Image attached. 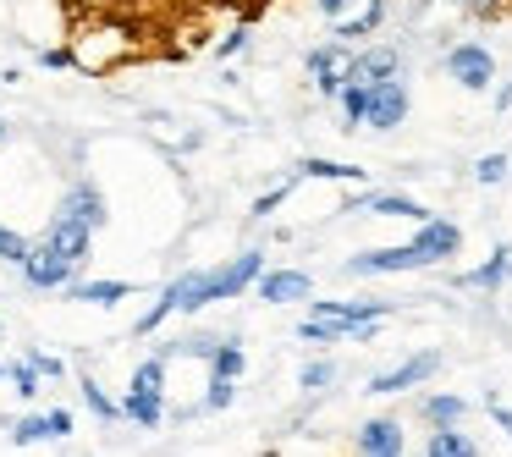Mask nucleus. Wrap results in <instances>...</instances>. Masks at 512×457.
Here are the masks:
<instances>
[{
  "instance_id": "f257e3e1",
  "label": "nucleus",
  "mask_w": 512,
  "mask_h": 457,
  "mask_svg": "<svg viewBox=\"0 0 512 457\" xmlns=\"http://www.w3.org/2000/svg\"><path fill=\"white\" fill-rule=\"evenodd\" d=\"M265 276V254L259 248H243V254H232L221 270H204V298H237L243 287H254V281Z\"/></svg>"
},
{
  "instance_id": "f03ea898",
  "label": "nucleus",
  "mask_w": 512,
  "mask_h": 457,
  "mask_svg": "<svg viewBox=\"0 0 512 457\" xmlns=\"http://www.w3.org/2000/svg\"><path fill=\"white\" fill-rule=\"evenodd\" d=\"M309 78H314V89H320L325 100H342V89L353 83V45L331 39V45L309 50Z\"/></svg>"
},
{
  "instance_id": "7ed1b4c3",
  "label": "nucleus",
  "mask_w": 512,
  "mask_h": 457,
  "mask_svg": "<svg viewBox=\"0 0 512 457\" xmlns=\"http://www.w3.org/2000/svg\"><path fill=\"white\" fill-rule=\"evenodd\" d=\"M430 259L419 254V243H402V248H369V254L347 259V276H402V270H424Z\"/></svg>"
},
{
  "instance_id": "20e7f679",
  "label": "nucleus",
  "mask_w": 512,
  "mask_h": 457,
  "mask_svg": "<svg viewBox=\"0 0 512 457\" xmlns=\"http://www.w3.org/2000/svg\"><path fill=\"white\" fill-rule=\"evenodd\" d=\"M446 72H452L468 94H485L490 83H496V56H490L485 45H474V39H468V45L446 50Z\"/></svg>"
},
{
  "instance_id": "39448f33",
  "label": "nucleus",
  "mask_w": 512,
  "mask_h": 457,
  "mask_svg": "<svg viewBox=\"0 0 512 457\" xmlns=\"http://www.w3.org/2000/svg\"><path fill=\"white\" fill-rule=\"evenodd\" d=\"M435 369H441V353H435V347H424V353L402 358L397 369H380V375L369 380V391H375V397H397V391H408V386H424Z\"/></svg>"
},
{
  "instance_id": "423d86ee",
  "label": "nucleus",
  "mask_w": 512,
  "mask_h": 457,
  "mask_svg": "<svg viewBox=\"0 0 512 457\" xmlns=\"http://www.w3.org/2000/svg\"><path fill=\"white\" fill-rule=\"evenodd\" d=\"M402 116H408V89H402V78L369 83V116H364V122L375 127V133H391Z\"/></svg>"
},
{
  "instance_id": "0eeeda50",
  "label": "nucleus",
  "mask_w": 512,
  "mask_h": 457,
  "mask_svg": "<svg viewBox=\"0 0 512 457\" xmlns=\"http://www.w3.org/2000/svg\"><path fill=\"white\" fill-rule=\"evenodd\" d=\"M89 243H94V226H83V221H72V215H61L56 210V221L45 226V248H56L61 259H89Z\"/></svg>"
},
{
  "instance_id": "6e6552de",
  "label": "nucleus",
  "mask_w": 512,
  "mask_h": 457,
  "mask_svg": "<svg viewBox=\"0 0 512 457\" xmlns=\"http://www.w3.org/2000/svg\"><path fill=\"white\" fill-rule=\"evenodd\" d=\"M23 281L28 287H72V259H61L56 248H34V254L23 259Z\"/></svg>"
},
{
  "instance_id": "1a4fd4ad",
  "label": "nucleus",
  "mask_w": 512,
  "mask_h": 457,
  "mask_svg": "<svg viewBox=\"0 0 512 457\" xmlns=\"http://www.w3.org/2000/svg\"><path fill=\"white\" fill-rule=\"evenodd\" d=\"M347 210H364V215H391V221H430V210H424L419 199H408V193H364V199H353Z\"/></svg>"
},
{
  "instance_id": "9d476101",
  "label": "nucleus",
  "mask_w": 512,
  "mask_h": 457,
  "mask_svg": "<svg viewBox=\"0 0 512 457\" xmlns=\"http://www.w3.org/2000/svg\"><path fill=\"white\" fill-rule=\"evenodd\" d=\"M254 287H259V298H265V303H298V298H309V292H314V281H309V270H265Z\"/></svg>"
},
{
  "instance_id": "9b49d317",
  "label": "nucleus",
  "mask_w": 512,
  "mask_h": 457,
  "mask_svg": "<svg viewBox=\"0 0 512 457\" xmlns=\"http://www.w3.org/2000/svg\"><path fill=\"white\" fill-rule=\"evenodd\" d=\"M413 243H419V254L430 259V265H441V259H452L457 248H463V232H457L452 221H419V237H413Z\"/></svg>"
},
{
  "instance_id": "f8f14e48",
  "label": "nucleus",
  "mask_w": 512,
  "mask_h": 457,
  "mask_svg": "<svg viewBox=\"0 0 512 457\" xmlns=\"http://www.w3.org/2000/svg\"><path fill=\"white\" fill-rule=\"evenodd\" d=\"M402 424L397 419H369L358 430V457H402Z\"/></svg>"
},
{
  "instance_id": "ddd939ff",
  "label": "nucleus",
  "mask_w": 512,
  "mask_h": 457,
  "mask_svg": "<svg viewBox=\"0 0 512 457\" xmlns=\"http://www.w3.org/2000/svg\"><path fill=\"white\" fill-rule=\"evenodd\" d=\"M61 215H72V221H83V226H94V232H100V226H105V199H100V188H89V182L67 188Z\"/></svg>"
},
{
  "instance_id": "4468645a",
  "label": "nucleus",
  "mask_w": 512,
  "mask_h": 457,
  "mask_svg": "<svg viewBox=\"0 0 512 457\" xmlns=\"http://www.w3.org/2000/svg\"><path fill=\"white\" fill-rule=\"evenodd\" d=\"M397 72H402V56L391 45L353 56V83H386V78H397Z\"/></svg>"
},
{
  "instance_id": "2eb2a0df",
  "label": "nucleus",
  "mask_w": 512,
  "mask_h": 457,
  "mask_svg": "<svg viewBox=\"0 0 512 457\" xmlns=\"http://www.w3.org/2000/svg\"><path fill=\"white\" fill-rule=\"evenodd\" d=\"M380 23H386V0H369L364 12H358V17H342V23L331 28V34L342 39V45H358V39H364V34H375Z\"/></svg>"
},
{
  "instance_id": "dca6fc26",
  "label": "nucleus",
  "mask_w": 512,
  "mask_h": 457,
  "mask_svg": "<svg viewBox=\"0 0 512 457\" xmlns=\"http://www.w3.org/2000/svg\"><path fill=\"white\" fill-rule=\"evenodd\" d=\"M424 457H479V446L468 441L457 424H441V430H430V441H424Z\"/></svg>"
},
{
  "instance_id": "f3484780",
  "label": "nucleus",
  "mask_w": 512,
  "mask_h": 457,
  "mask_svg": "<svg viewBox=\"0 0 512 457\" xmlns=\"http://www.w3.org/2000/svg\"><path fill=\"white\" fill-rule=\"evenodd\" d=\"M67 292H72L78 303H100V309H111V303L133 298V287H127V281H72Z\"/></svg>"
},
{
  "instance_id": "a211bd4d",
  "label": "nucleus",
  "mask_w": 512,
  "mask_h": 457,
  "mask_svg": "<svg viewBox=\"0 0 512 457\" xmlns=\"http://www.w3.org/2000/svg\"><path fill=\"white\" fill-rule=\"evenodd\" d=\"M507 270H512V248H496V254L485 259L479 270H468L463 276V287H479V292H496L501 281H507Z\"/></svg>"
},
{
  "instance_id": "6ab92c4d",
  "label": "nucleus",
  "mask_w": 512,
  "mask_h": 457,
  "mask_svg": "<svg viewBox=\"0 0 512 457\" xmlns=\"http://www.w3.org/2000/svg\"><path fill=\"white\" fill-rule=\"evenodd\" d=\"M463 413H468V402L463 397H446V391H435V397H424V419L441 430V424H463Z\"/></svg>"
},
{
  "instance_id": "aec40b11",
  "label": "nucleus",
  "mask_w": 512,
  "mask_h": 457,
  "mask_svg": "<svg viewBox=\"0 0 512 457\" xmlns=\"http://www.w3.org/2000/svg\"><path fill=\"white\" fill-rule=\"evenodd\" d=\"M210 375H221V380H237V375H243V347H237L232 336H221V342H215V353H210Z\"/></svg>"
},
{
  "instance_id": "412c9836",
  "label": "nucleus",
  "mask_w": 512,
  "mask_h": 457,
  "mask_svg": "<svg viewBox=\"0 0 512 457\" xmlns=\"http://www.w3.org/2000/svg\"><path fill=\"white\" fill-rule=\"evenodd\" d=\"M122 413H127L133 424H144V430H155V424L166 419V402H160V397H138V391H127Z\"/></svg>"
},
{
  "instance_id": "4be33fe9",
  "label": "nucleus",
  "mask_w": 512,
  "mask_h": 457,
  "mask_svg": "<svg viewBox=\"0 0 512 457\" xmlns=\"http://www.w3.org/2000/svg\"><path fill=\"white\" fill-rule=\"evenodd\" d=\"M303 177H320V182H364V166H336V160H303Z\"/></svg>"
},
{
  "instance_id": "5701e85b",
  "label": "nucleus",
  "mask_w": 512,
  "mask_h": 457,
  "mask_svg": "<svg viewBox=\"0 0 512 457\" xmlns=\"http://www.w3.org/2000/svg\"><path fill=\"white\" fill-rule=\"evenodd\" d=\"M133 391H138V397H160V391H166V358H149V364H138Z\"/></svg>"
},
{
  "instance_id": "b1692460",
  "label": "nucleus",
  "mask_w": 512,
  "mask_h": 457,
  "mask_svg": "<svg viewBox=\"0 0 512 457\" xmlns=\"http://www.w3.org/2000/svg\"><path fill=\"white\" fill-rule=\"evenodd\" d=\"M342 116H347V127H358L369 116V83H347L342 89Z\"/></svg>"
},
{
  "instance_id": "393cba45",
  "label": "nucleus",
  "mask_w": 512,
  "mask_h": 457,
  "mask_svg": "<svg viewBox=\"0 0 512 457\" xmlns=\"http://www.w3.org/2000/svg\"><path fill=\"white\" fill-rule=\"evenodd\" d=\"M28 254H34V248H28V237L12 232V226H0V259H6V265H23Z\"/></svg>"
},
{
  "instance_id": "a878e982",
  "label": "nucleus",
  "mask_w": 512,
  "mask_h": 457,
  "mask_svg": "<svg viewBox=\"0 0 512 457\" xmlns=\"http://www.w3.org/2000/svg\"><path fill=\"white\" fill-rule=\"evenodd\" d=\"M507 166H512L507 155H485V160L474 166V182H485V188H496V182H507Z\"/></svg>"
},
{
  "instance_id": "bb28decb",
  "label": "nucleus",
  "mask_w": 512,
  "mask_h": 457,
  "mask_svg": "<svg viewBox=\"0 0 512 457\" xmlns=\"http://www.w3.org/2000/svg\"><path fill=\"white\" fill-rule=\"evenodd\" d=\"M12 441H17V446L50 441V419H45V413H34V419H23V424H17V430H12Z\"/></svg>"
},
{
  "instance_id": "cd10ccee",
  "label": "nucleus",
  "mask_w": 512,
  "mask_h": 457,
  "mask_svg": "<svg viewBox=\"0 0 512 457\" xmlns=\"http://www.w3.org/2000/svg\"><path fill=\"white\" fill-rule=\"evenodd\" d=\"M331 380H336V364H325V358H320V364H303L298 386H303V391H325Z\"/></svg>"
},
{
  "instance_id": "c85d7f7f",
  "label": "nucleus",
  "mask_w": 512,
  "mask_h": 457,
  "mask_svg": "<svg viewBox=\"0 0 512 457\" xmlns=\"http://www.w3.org/2000/svg\"><path fill=\"white\" fill-rule=\"evenodd\" d=\"M232 397H237V380H221V375H210V397H204V408H232Z\"/></svg>"
},
{
  "instance_id": "c756f323",
  "label": "nucleus",
  "mask_w": 512,
  "mask_h": 457,
  "mask_svg": "<svg viewBox=\"0 0 512 457\" xmlns=\"http://www.w3.org/2000/svg\"><path fill=\"white\" fill-rule=\"evenodd\" d=\"M39 380H45V375H39V369L28 364V358H23V364H12V386L23 391V397H39Z\"/></svg>"
},
{
  "instance_id": "7c9ffc66",
  "label": "nucleus",
  "mask_w": 512,
  "mask_h": 457,
  "mask_svg": "<svg viewBox=\"0 0 512 457\" xmlns=\"http://www.w3.org/2000/svg\"><path fill=\"white\" fill-rule=\"evenodd\" d=\"M463 12H468V17H479V23H490V17L507 12V0H463Z\"/></svg>"
},
{
  "instance_id": "2f4dec72",
  "label": "nucleus",
  "mask_w": 512,
  "mask_h": 457,
  "mask_svg": "<svg viewBox=\"0 0 512 457\" xmlns=\"http://www.w3.org/2000/svg\"><path fill=\"white\" fill-rule=\"evenodd\" d=\"M83 397H89V408H94V413H100V419H116V402H111V397H105V391H100V386H94V380H89V386H83Z\"/></svg>"
},
{
  "instance_id": "473e14b6",
  "label": "nucleus",
  "mask_w": 512,
  "mask_h": 457,
  "mask_svg": "<svg viewBox=\"0 0 512 457\" xmlns=\"http://www.w3.org/2000/svg\"><path fill=\"white\" fill-rule=\"evenodd\" d=\"M287 193H292V182H281V188H270V193H265V199H259V204H254V215H259V221H265V215H270V210H276V204H281V199H287Z\"/></svg>"
},
{
  "instance_id": "72a5a7b5",
  "label": "nucleus",
  "mask_w": 512,
  "mask_h": 457,
  "mask_svg": "<svg viewBox=\"0 0 512 457\" xmlns=\"http://www.w3.org/2000/svg\"><path fill=\"white\" fill-rule=\"evenodd\" d=\"M45 419H50V441H61V435H72V413H67V408H50Z\"/></svg>"
},
{
  "instance_id": "f704fd0d",
  "label": "nucleus",
  "mask_w": 512,
  "mask_h": 457,
  "mask_svg": "<svg viewBox=\"0 0 512 457\" xmlns=\"http://www.w3.org/2000/svg\"><path fill=\"white\" fill-rule=\"evenodd\" d=\"M243 39H248L243 28H232V34L221 39V50H215V56H221V61H226V56H237V50H243Z\"/></svg>"
},
{
  "instance_id": "c9c22d12",
  "label": "nucleus",
  "mask_w": 512,
  "mask_h": 457,
  "mask_svg": "<svg viewBox=\"0 0 512 457\" xmlns=\"http://www.w3.org/2000/svg\"><path fill=\"white\" fill-rule=\"evenodd\" d=\"M28 364H34L39 375H61V358H50V353H28Z\"/></svg>"
},
{
  "instance_id": "e433bc0d",
  "label": "nucleus",
  "mask_w": 512,
  "mask_h": 457,
  "mask_svg": "<svg viewBox=\"0 0 512 457\" xmlns=\"http://www.w3.org/2000/svg\"><path fill=\"white\" fill-rule=\"evenodd\" d=\"M314 6H320V12L331 17V23H342V17H347V6H353V0H314Z\"/></svg>"
},
{
  "instance_id": "4c0bfd02",
  "label": "nucleus",
  "mask_w": 512,
  "mask_h": 457,
  "mask_svg": "<svg viewBox=\"0 0 512 457\" xmlns=\"http://www.w3.org/2000/svg\"><path fill=\"white\" fill-rule=\"evenodd\" d=\"M490 419H496V424H501V430H507V435H512V408H507V402H496V397H490Z\"/></svg>"
},
{
  "instance_id": "58836bf2",
  "label": "nucleus",
  "mask_w": 512,
  "mask_h": 457,
  "mask_svg": "<svg viewBox=\"0 0 512 457\" xmlns=\"http://www.w3.org/2000/svg\"><path fill=\"white\" fill-rule=\"evenodd\" d=\"M496 105H501V111H512V83H507V89L496 94Z\"/></svg>"
},
{
  "instance_id": "ea45409f",
  "label": "nucleus",
  "mask_w": 512,
  "mask_h": 457,
  "mask_svg": "<svg viewBox=\"0 0 512 457\" xmlns=\"http://www.w3.org/2000/svg\"><path fill=\"white\" fill-rule=\"evenodd\" d=\"M0 380H12V369H6V364H0Z\"/></svg>"
},
{
  "instance_id": "a19ab883",
  "label": "nucleus",
  "mask_w": 512,
  "mask_h": 457,
  "mask_svg": "<svg viewBox=\"0 0 512 457\" xmlns=\"http://www.w3.org/2000/svg\"><path fill=\"white\" fill-rule=\"evenodd\" d=\"M0 144H6V122H0Z\"/></svg>"
}]
</instances>
